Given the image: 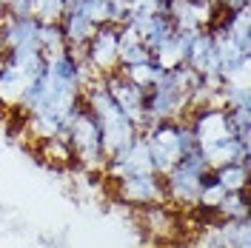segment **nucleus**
<instances>
[{
  "label": "nucleus",
  "instance_id": "obj_9",
  "mask_svg": "<svg viewBox=\"0 0 251 248\" xmlns=\"http://www.w3.org/2000/svg\"><path fill=\"white\" fill-rule=\"evenodd\" d=\"M117 197L126 205H160L166 202V183H163V174L149 171V174H128L117 180Z\"/></svg>",
  "mask_w": 251,
  "mask_h": 248
},
{
  "label": "nucleus",
  "instance_id": "obj_19",
  "mask_svg": "<svg viewBox=\"0 0 251 248\" xmlns=\"http://www.w3.org/2000/svg\"><path fill=\"white\" fill-rule=\"evenodd\" d=\"M146 225L151 228L154 237H172V231L177 228V220H174L169 202L149 205V208H146Z\"/></svg>",
  "mask_w": 251,
  "mask_h": 248
},
{
  "label": "nucleus",
  "instance_id": "obj_11",
  "mask_svg": "<svg viewBox=\"0 0 251 248\" xmlns=\"http://www.w3.org/2000/svg\"><path fill=\"white\" fill-rule=\"evenodd\" d=\"M117 26H100L94 31V37L83 46V57L92 63V69L103 77L109 72H117Z\"/></svg>",
  "mask_w": 251,
  "mask_h": 248
},
{
  "label": "nucleus",
  "instance_id": "obj_15",
  "mask_svg": "<svg viewBox=\"0 0 251 248\" xmlns=\"http://www.w3.org/2000/svg\"><path fill=\"white\" fill-rule=\"evenodd\" d=\"M191 34H194V31H177L174 29L172 34L151 51V60H154L163 72H172L177 66H183V63H186V49H188Z\"/></svg>",
  "mask_w": 251,
  "mask_h": 248
},
{
  "label": "nucleus",
  "instance_id": "obj_28",
  "mask_svg": "<svg viewBox=\"0 0 251 248\" xmlns=\"http://www.w3.org/2000/svg\"><path fill=\"white\" fill-rule=\"evenodd\" d=\"M131 12H146V15H160L166 9V0H128Z\"/></svg>",
  "mask_w": 251,
  "mask_h": 248
},
{
  "label": "nucleus",
  "instance_id": "obj_10",
  "mask_svg": "<svg viewBox=\"0 0 251 248\" xmlns=\"http://www.w3.org/2000/svg\"><path fill=\"white\" fill-rule=\"evenodd\" d=\"M103 169L109 171L111 180H120V177H128V174H149V171H154V163H151V154H149L146 137L137 134L126 149H120L117 154H111Z\"/></svg>",
  "mask_w": 251,
  "mask_h": 248
},
{
  "label": "nucleus",
  "instance_id": "obj_23",
  "mask_svg": "<svg viewBox=\"0 0 251 248\" xmlns=\"http://www.w3.org/2000/svg\"><path fill=\"white\" fill-rule=\"evenodd\" d=\"M172 31H174V23H172L169 15H163V12H160V15H151L149 26H146V31H143V43H146L149 51H154Z\"/></svg>",
  "mask_w": 251,
  "mask_h": 248
},
{
  "label": "nucleus",
  "instance_id": "obj_31",
  "mask_svg": "<svg viewBox=\"0 0 251 248\" xmlns=\"http://www.w3.org/2000/svg\"><path fill=\"white\" fill-rule=\"evenodd\" d=\"M205 3H214V6H220V0H205Z\"/></svg>",
  "mask_w": 251,
  "mask_h": 248
},
{
  "label": "nucleus",
  "instance_id": "obj_18",
  "mask_svg": "<svg viewBox=\"0 0 251 248\" xmlns=\"http://www.w3.org/2000/svg\"><path fill=\"white\" fill-rule=\"evenodd\" d=\"M249 171H251V163H228V166L211 169V177L226 191H240V188H249Z\"/></svg>",
  "mask_w": 251,
  "mask_h": 248
},
{
  "label": "nucleus",
  "instance_id": "obj_13",
  "mask_svg": "<svg viewBox=\"0 0 251 248\" xmlns=\"http://www.w3.org/2000/svg\"><path fill=\"white\" fill-rule=\"evenodd\" d=\"M186 66L191 72H197L200 77L208 74H220V60H217V49H214V37L211 31H194L186 49Z\"/></svg>",
  "mask_w": 251,
  "mask_h": 248
},
{
  "label": "nucleus",
  "instance_id": "obj_33",
  "mask_svg": "<svg viewBox=\"0 0 251 248\" xmlns=\"http://www.w3.org/2000/svg\"><path fill=\"white\" fill-rule=\"evenodd\" d=\"M0 54H3V46H0Z\"/></svg>",
  "mask_w": 251,
  "mask_h": 248
},
{
  "label": "nucleus",
  "instance_id": "obj_32",
  "mask_svg": "<svg viewBox=\"0 0 251 248\" xmlns=\"http://www.w3.org/2000/svg\"><path fill=\"white\" fill-rule=\"evenodd\" d=\"M180 248H194V246H180Z\"/></svg>",
  "mask_w": 251,
  "mask_h": 248
},
{
  "label": "nucleus",
  "instance_id": "obj_2",
  "mask_svg": "<svg viewBox=\"0 0 251 248\" xmlns=\"http://www.w3.org/2000/svg\"><path fill=\"white\" fill-rule=\"evenodd\" d=\"M46 69V57L40 49H12L0 54V106L3 109H17L20 97L26 94L40 72Z\"/></svg>",
  "mask_w": 251,
  "mask_h": 248
},
{
  "label": "nucleus",
  "instance_id": "obj_20",
  "mask_svg": "<svg viewBox=\"0 0 251 248\" xmlns=\"http://www.w3.org/2000/svg\"><path fill=\"white\" fill-rule=\"evenodd\" d=\"M37 43H40V51L43 57H54V54H63L69 51L66 46V37H63L60 23H40V31H37Z\"/></svg>",
  "mask_w": 251,
  "mask_h": 248
},
{
  "label": "nucleus",
  "instance_id": "obj_30",
  "mask_svg": "<svg viewBox=\"0 0 251 248\" xmlns=\"http://www.w3.org/2000/svg\"><path fill=\"white\" fill-rule=\"evenodd\" d=\"M3 6H6V0H0V15H3V12H6V9H3Z\"/></svg>",
  "mask_w": 251,
  "mask_h": 248
},
{
  "label": "nucleus",
  "instance_id": "obj_25",
  "mask_svg": "<svg viewBox=\"0 0 251 248\" xmlns=\"http://www.w3.org/2000/svg\"><path fill=\"white\" fill-rule=\"evenodd\" d=\"M75 9L86 20H92L97 29L100 26H109V0H80Z\"/></svg>",
  "mask_w": 251,
  "mask_h": 248
},
{
  "label": "nucleus",
  "instance_id": "obj_29",
  "mask_svg": "<svg viewBox=\"0 0 251 248\" xmlns=\"http://www.w3.org/2000/svg\"><path fill=\"white\" fill-rule=\"evenodd\" d=\"M80 0H66V6H69V9H72V6H77Z\"/></svg>",
  "mask_w": 251,
  "mask_h": 248
},
{
  "label": "nucleus",
  "instance_id": "obj_4",
  "mask_svg": "<svg viewBox=\"0 0 251 248\" xmlns=\"http://www.w3.org/2000/svg\"><path fill=\"white\" fill-rule=\"evenodd\" d=\"M140 134L146 137V146H149L154 171L157 174H166V171H172L180 163L183 140L188 134V125L183 120H160V123L146 125Z\"/></svg>",
  "mask_w": 251,
  "mask_h": 248
},
{
  "label": "nucleus",
  "instance_id": "obj_24",
  "mask_svg": "<svg viewBox=\"0 0 251 248\" xmlns=\"http://www.w3.org/2000/svg\"><path fill=\"white\" fill-rule=\"evenodd\" d=\"M66 0H34V20L37 23H60L66 15Z\"/></svg>",
  "mask_w": 251,
  "mask_h": 248
},
{
  "label": "nucleus",
  "instance_id": "obj_12",
  "mask_svg": "<svg viewBox=\"0 0 251 248\" xmlns=\"http://www.w3.org/2000/svg\"><path fill=\"white\" fill-rule=\"evenodd\" d=\"M37 31L40 23L34 17H15V15H0V46L3 51H12V49H40L37 43Z\"/></svg>",
  "mask_w": 251,
  "mask_h": 248
},
{
  "label": "nucleus",
  "instance_id": "obj_8",
  "mask_svg": "<svg viewBox=\"0 0 251 248\" xmlns=\"http://www.w3.org/2000/svg\"><path fill=\"white\" fill-rule=\"evenodd\" d=\"M203 166H191V163H177L172 171L163 174V183H166V202L174 205H183V208H194L197 197H200V186H203L205 177Z\"/></svg>",
  "mask_w": 251,
  "mask_h": 248
},
{
  "label": "nucleus",
  "instance_id": "obj_26",
  "mask_svg": "<svg viewBox=\"0 0 251 248\" xmlns=\"http://www.w3.org/2000/svg\"><path fill=\"white\" fill-rule=\"evenodd\" d=\"M43 154L51 160V163H72L75 154H72V146L66 137H51V140H43Z\"/></svg>",
  "mask_w": 251,
  "mask_h": 248
},
{
  "label": "nucleus",
  "instance_id": "obj_17",
  "mask_svg": "<svg viewBox=\"0 0 251 248\" xmlns=\"http://www.w3.org/2000/svg\"><path fill=\"white\" fill-rule=\"evenodd\" d=\"M217 237L226 243V248H249V237H251V225L249 217L240 220H220L214 225Z\"/></svg>",
  "mask_w": 251,
  "mask_h": 248
},
{
  "label": "nucleus",
  "instance_id": "obj_27",
  "mask_svg": "<svg viewBox=\"0 0 251 248\" xmlns=\"http://www.w3.org/2000/svg\"><path fill=\"white\" fill-rule=\"evenodd\" d=\"M6 15L15 17H34V0H6Z\"/></svg>",
  "mask_w": 251,
  "mask_h": 248
},
{
  "label": "nucleus",
  "instance_id": "obj_6",
  "mask_svg": "<svg viewBox=\"0 0 251 248\" xmlns=\"http://www.w3.org/2000/svg\"><path fill=\"white\" fill-rule=\"evenodd\" d=\"M183 123L191 128L194 140L200 146L208 143H217L223 137H234V128L228 120V109L223 106H197V109H188L183 114Z\"/></svg>",
  "mask_w": 251,
  "mask_h": 248
},
{
  "label": "nucleus",
  "instance_id": "obj_22",
  "mask_svg": "<svg viewBox=\"0 0 251 248\" xmlns=\"http://www.w3.org/2000/svg\"><path fill=\"white\" fill-rule=\"evenodd\" d=\"M120 72H123L126 77L131 80L134 86H140L143 92L149 89V86H154L157 80L163 77L166 72L157 66L154 60H146V63H134V66H120Z\"/></svg>",
  "mask_w": 251,
  "mask_h": 248
},
{
  "label": "nucleus",
  "instance_id": "obj_7",
  "mask_svg": "<svg viewBox=\"0 0 251 248\" xmlns=\"http://www.w3.org/2000/svg\"><path fill=\"white\" fill-rule=\"evenodd\" d=\"M103 86H106V92H109L111 100L123 109L126 117L137 125V131H143L149 125L146 123V92H143L140 86H134L120 69L103 74Z\"/></svg>",
  "mask_w": 251,
  "mask_h": 248
},
{
  "label": "nucleus",
  "instance_id": "obj_14",
  "mask_svg": "<svg viewBox=\"0 0 251 248\" xmlns=\"http://www.w3.org/2000/svg\"><path fill=\"white\" fill-rule=\"evenodd\" d=\"M203 160L208 171L220 169V166H228V163H251V146L249 143H240L237 137H223L217 143H208L200 146Z\"/></svg>",
  "mask_w": 251,
  "mask_h": 248
},
{
  "label": "nucleus",
  "instance_id": "obj_5",
  "mask_svg": "<svg viewBox=\"0 0 251 248\" xmlns=\"http://www.w3.org/2000/svg\"><path fill=\"white\" fill-rule=\"evenodd\" d=\"M188 111V92L180 89L172 72H166L154 86L146 89V123H160V120H183Z\"/></svg>",
  "mask_w": 251,
  "mask_h": 248
},
{
  "label": "nucleus",
  "instance_id": "obj_3",
  "mask_svg": "<svg viewBox=\"0 0 251 248\" xmlns=\"http://www.w3.org/2000/svg\"><path fill=\"white\" fill-rule=\"evenodd\" d=\"M66 140L72 146V154L83 169H103L106 166V151H103V140H100V128L94 123L92 111L86 109V103L80 100L72 117H69V125H66Z\"/></svg>",
  "mask_w": 251,
  "mask_h": 248
},
{
  "label": "nucleus",
  "instance_id": "obj_21",
  "mask_svg": "<svg viewBox=\"0 0 251 248\" xmlns=\"http://www.w3.org/2000/svg\"><path fill=\"white\" fill-rule=\"evenodd\" d=\"M214 214L220 220H240L249 217V188H240V191H228L223 202L214 208Z\"/></svg>",
  "mask_w": 251,
  "mask_h": 248
},
{
  "label": "nucleus",
  "instance_id": "obj_16",
  "mask_svg": "<svg viewBox=\"0 0 251 248\" xmlns=\"http://www.w3.org/2000/svg\"><path fill=\"white\" fill-rule=\"evenodd\" d=\"M60 29H63V37H66V46H69V51H83V46H86V43L94 37L97 26H94L92 20H86V17H83L77 9L72 6V9H66V15H63Z\"/></svg>",
  "mask_w": 251,
  "mask_h": 248
},
{
  "label": "nucleus",
  "instance_id": "obj_1",
  "mask_svg": "<svg viewBox=\"0 0 251 248\" xmlns=\"http://www.w3.org/2000/svg\"><path fill=\"white\" fill-rule=\"evenodd\" d=\"M83 103H86V109L92 111L94 123H97V128H100V140H103L106 160H109L111 154H117L120 149H126L131 140L140 134L137 125L131 123V120L123 114V109L109 97V92H106L100 74L83 86Z\"/></svg>",
  "mask_w": 251,
  "mask_h": 248
}]
</instances>
